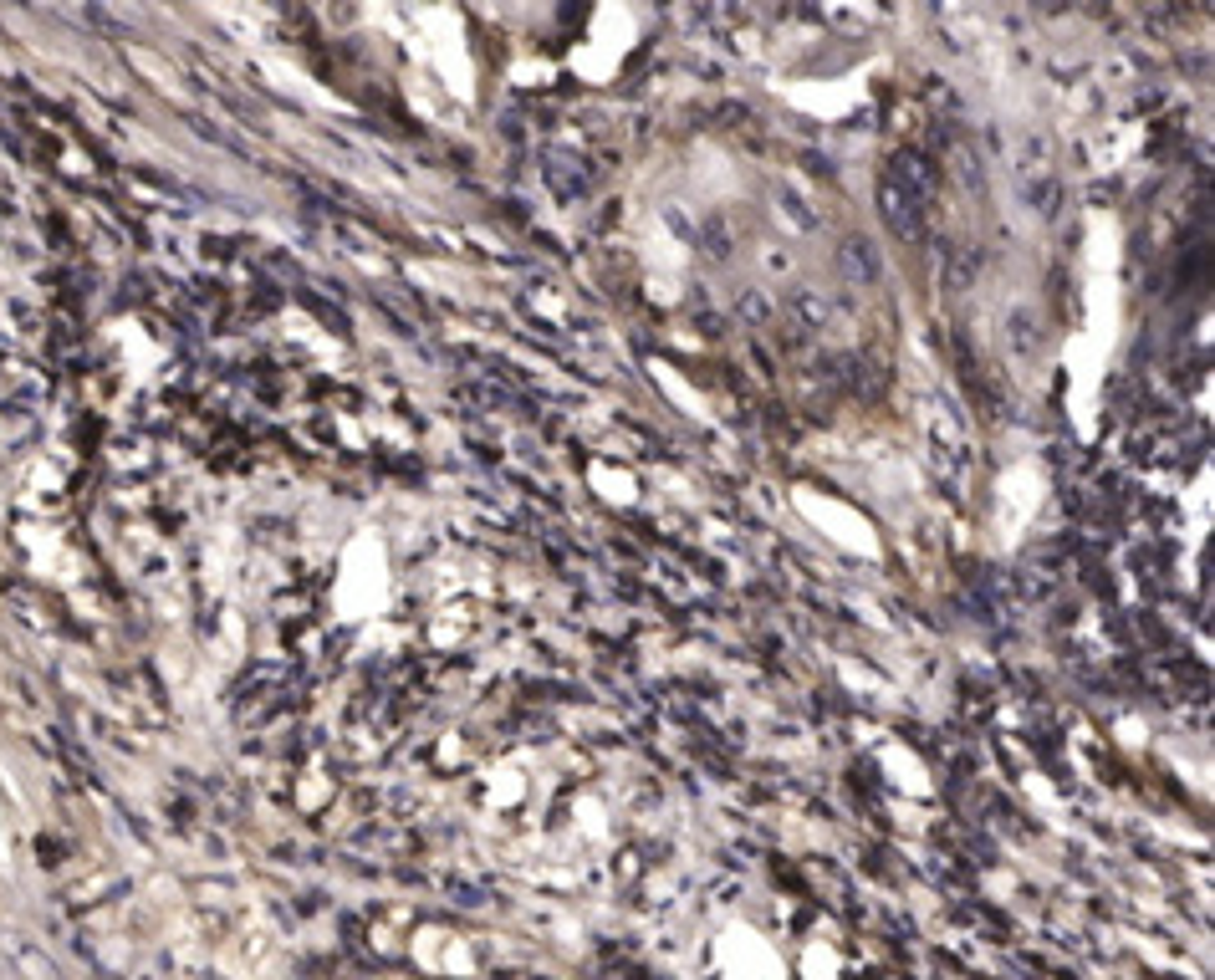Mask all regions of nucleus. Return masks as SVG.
Listing matches in <instances>:
<instances>
[{
  "instance_id": "obj_1",
  "label": "nucleus",
  "mask_w": 1215,
  "mask_h": 980,
  "mask_svg": "<svg viewBox=\"0 0 1215 980\" xmlns=\"http://www.w3.org/2000/svg\"><path fill=\"white\" fill-rule=\"evenodd\" d=\"M894 184L904 189V195H914V200H929L940 189V163H929L925 154L904 148V154L894 159Z\"/></svg>"
},
{
  "instance_id": "obj_3",
  "label": "nucleus",
  "mask_w": 1215,
  "mask_h": 980,
  "mask_svg": "<svg viewBox=\"0 0 1215 980\" xmlns=\"http://www.w3.org/2000/svg\"><path fill=\"white\" fill-rule=\"evenodd\" d=\"M838 266H842V276H848L853 287L879 281V256H873V245H863V241H842L838 245Z\"/></svg>"
},
{
  "instance_id": "obj_2",
  "label": "nucleus",
  "mask_w": 1215,
  "mask_h": 980,
  "mask_svg": "<svg viewBox=\"0 0 1215 980\" xmlns=\"http://www.w3.org/2000/svg\"><path fill=\"white\" fill-rule=\"evenodd\" d=\"M879 210H884V220H888V230H894V235H920V200L904 195L894 180L879 184Z\"/></svg>"
}]
</instances>
